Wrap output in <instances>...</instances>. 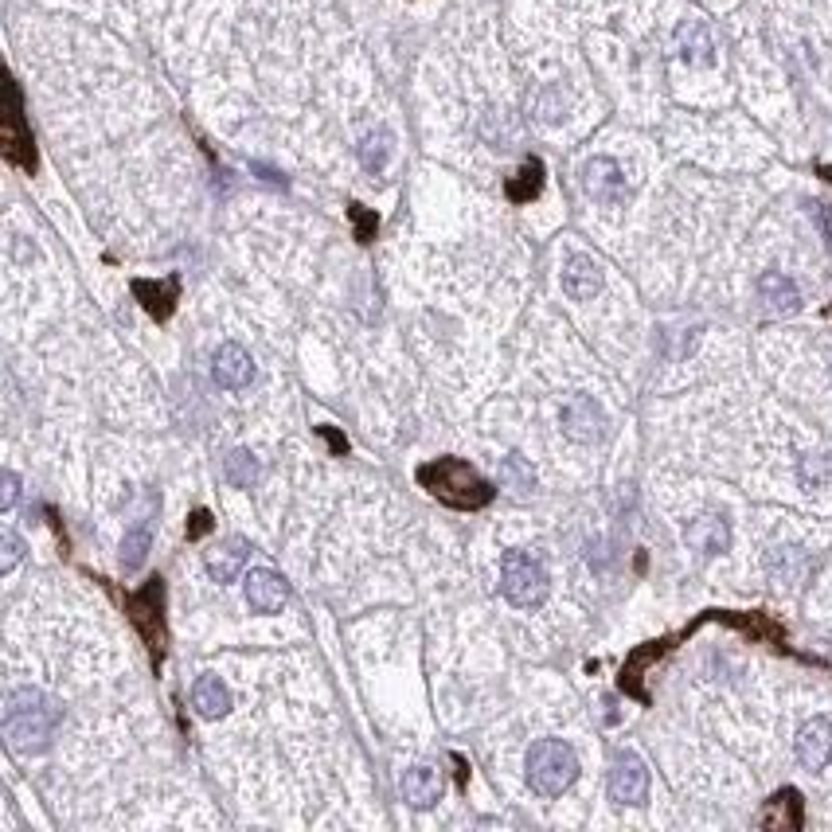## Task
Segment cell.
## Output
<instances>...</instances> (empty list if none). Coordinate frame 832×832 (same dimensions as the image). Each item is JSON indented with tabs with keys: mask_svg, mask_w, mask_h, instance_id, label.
<instances>
[{
	"mask_svg": "<svg viewBox=\"0 0 832 832\" xmlns=\"http://www.w3.org/2000/svg\"><path fill=\"white\" fill-rule=\"evenodd\" d=\"M63 719L60 700H51L40 688H12L4 695V715H0V727H4V743L16 754H40L48 751V743L55 739Z\"/></svg>",
	"mask_w": 832,
	"mask_h": 832,
	"instance_id": "6da1fadb",
	"label": "cell"
},
{
	"mask_svg": "<svg viewBox=\"0 0 832 832\" xmlns=\"http://www.w3.org/2000/svg\"><path fill=\"white\" fill-rule=\"evenodd\" d=\"M419 481L438 500L453 504V509H485V504L492 500L489 481L458 458H438V461H431V465H422Z\"/></svg>",
	"mask_w": 832,
	"mask_h": 832,
	"instance_id": "7a4b0ae2",
	"label": "cell"
},
{
	"mask_svg": "<svg viewBox=\"0 0 832 832\" xmlns=\"http://www.w3.org/2000/svg\"><path fill=\"white\" fill-rule=\"evenodd\" d=\"M578 778V754L563 739H539L528 751V785L539 797L567 793Z\"/></svg>",
	"mask_w": 832,
	"mask_h": 832,
	"instance_id": "3957f363",
	"label": "cell"
},
{
	"mask_svg": "<svg viewBox=\"0 0 832 832\" xmlns=\"http://www.w3.org/2000/svg\"><path fill=\"white\" fill-rule=\"evenodd\" d=\"M500 590L512 606L532 610L548 598V571L532 551H504L500 559Z\"/></svg>",
	"mask_w": 832,
	"mask_h": 832,
	"instance_id": "277c9868",
	"label": "cell"
},
{
	"mask_svg": "<svg viewBox=\"0 0 832 832\" xmlns=\"http://www.w3.org/2000/svg\"><path fill=\"white\" fill-rule=\"evenodd\" d=\"M610 797L617 805H645L649 797V766L641 763V754L617 751L610 763Z\"/></svg>",
	"mask_w": 832,
	"mask_h": 832,
	"instance_id": "5b68a950",
	"label": "cell"
},
{
	"mask_svg": "<svg viewBox=\"0 0 832 832\" xmlns=\"http://www.w3.org/2000/svg\"><path fill=\"white\" fill-rule=\"evenodd\" d=\"M583 188H587V196L598 200V204H622V200L629 196V188H626V177H622V168H617V161L610 157H590L587 165H583Z\"/></svg>",
	"mask_w": 832,
	"mask_h": 832,
	"instance_id": "8992f818",
	"label": "cell"
},
{
	"mask_svg": "<svg viewBox=\"0 0 832 832\" xmlns=\"http://www.w3.org/2000/svg\"><path fill=\"white\" fill-rule=\"evenodd\" d=\"M793 754H797V763L812 773L824 770V766L832 763V724L824 719V715L802 724V731H797V739H793Z\"/></svg>",
	"mask_w": 832,
	"mask_h": 832,
	"instance_id": "52a82bcc",
	"label": "cell"
},
{
	"mask_svg": "<svg viewBox=\"0 0 832 832\" xmlns=\"http://www.w3.org/2000/svg\"><path fill=\"white\" fill-rule=\"evenodd\" d=\"M212 375L227 392H243L246 383L255 380V360L243 344H219L216 356H212Z\"/></svg>",
	"mask_w": 832,
	"mask_h": 832,
	"instance_id": "ba28073f",
	"label": "cell"
},
{
	"mask_svg": "<svg viewBox=\"0 0 832 832\" xmlns=\"http://www.w3.org/2000/svg\"><path fill=\"white\" fill-rule=\"evenodd\" d=\"M441 790H446V782H441V770H434V766L419 763V766H407L399 778V793H402V802L411 805V809H431V805L441 802Z\"/></svg>",
	"mask_w": 832,
	"mask_h": 832,
	"instance_id": "9c48e42d",
	"label": "cell"
},
{
	"mask_svg": "<svg viewBox=\"0 0 832 832\" xmlns=\"http://www.w3.org/2000/svg\"><path fill=\"white\" fill-rule=\"evenodd\" d=\"M285 602H290V587H285L282 575L266 567L246 575V606L255 610V614H278Z\"/></svg>",
	"mask_w": 832,
	"mask_h": 832,
	"instance_id": "30bf717a",
	"label": "cell"
},
{
	"mask_svg": "<svg viewBox=\"0 0 832 832\" xmlns=\"http://www.w3.org/2000/svg\"><path fill=\"white\" fill-rule=\"evenodd\" d=\"M563 431L575 441H598L602 431H606V419H602V411H598V402L590 395H575L563 407Z\"/></svg>",
	"mask_w": 832,
	"mask_h": 832,
	"instance_id": "8fae6325",
	"label": "cell"
},
{
	"mask_svg": "<svg viewBox=\"0 0 832 832\" xmlns=\"http://www.w3.org/2000/svg\"><path fill=\"white\" fill-rule=\"evenodd\" d=\"M246 559H251V543H246L243 536H227L207 551L204 563H207V575L216 578V583H235V578L243 575Z\"/></svg>",
	"mask_w": 832,
	"mask_h": 832,
	"instance_id": "7c38bea8",
	"label": "cell"
},
{
	"mask_svg": "<svg viewBox=\"0 0 832 832\" xmlns=\"http://www.w3.org/2000/svg\"><path fill=\"white\" fill-rule=\"evenodd\" d=\"M9 102H12V118H9V129H4V157L21 168H36V149H31V138L24 133L21 87H16V82L9 87Z\"/></svg>",
	"mask_w": 832,
	"mask_h": 832,
	"instance_id": "4fadbf2b",
	"label": "cell"
},
{
	"mask_svg": "<svg viewBox=\"0 0 832 832\" xmlns=\"http://www.w3.org/2000/svg\"><path fill=\"white\" fill-rule=\"evenodd\" d=\"M688 548L700 551V555H724L731 548V528H727L724 516H695L684 532Z\"/></svg>",
	"mask_w": 832,
	"mask_h": 832,
	"instance_id": "5bb4252c",
	"label": "cell"
},
{
	"mask_svg": "<svg viewBox=\"0 0 832 832\" xmlns=\"http://www.w3.org/2000/svg\"><path fill=\"white\" fill-rule=\"evenodd\" d=\"M192 707H196L200 719H223V715L231 712V688H227L216 673L196 676V684H192Z\"/></svg>",
	"mask_w": 832,
	"mask_h": 832,
	"instance_id": "9a60e30c",
	"label": "cell"
},
{
	"mask_svg": "<svg viewBox=\"0 0 832 832\" xmlns=\"http://www.w3.org/2000/svg\"><path fill=\"white\" fill-rule=\"evenodd\" d=\"M676 51H680V60L692 63V67H712L715 63V40L707 24L700 21H688L676 28Z\"/></svg>",
	"mask_w": 832,
	"mask_h": 832,
	"instance_id": "2e32d148",
	"label": "cell"
},
{
	"mask_svg": "<svg viewBox=\"0 0 832 832\" xmlns=\"http://www.w3.org/2000/svg\"><path fill=\"white\" fill-rule=\"evenodd\" d=\"M563 290H567L575 302H590V297L602 290V270L590 255H571L563 266Z\"/></svg>",
	"mask_w": 832,
	"mask_h": 832,
	"instance_id": "e0dca14e",
	"label": "cell"
},
{
	"mask_svg": "<svg viewBox=\"0 0 832 832\" xmlns=\"http://www.w3.org/2000/svg\"><path fill=\"white\" fill-rule=\"evenodd\" d=\"M758 297L766 302V309L770 313H797L802 309V290L793 285V278L778 274V270H770V274L758 278Z\"/></svg>",
	"mask_w": 832,
	"mask_h": 832,
	"instance_id": "ac0fdd59",
	"label": "cell"
},
{
	"mask_svg": "<svg viewBox=\"0 0 832 832\" xmlns=\"http://www.w3.org/2000/svg\"><path fill=\"white\" fill-rule=\"evenodd\" d=\"M161 594H165V587H161V578H153L141 594H133V610H138V626L141 633H145L149 649H157L161 653V641H165V633H161Z\"/></svg>",
	"mask_w": 832,
	"mask_h": 832,
	"instance_id": "d6986e66",
	"label": "cell"
},
{
	"mask_svg": "<svg viewBox=\"0 0 832 832\" xmlns=\"http://www.w3.org/2000/svg\"><path fill=\"white\" fill-rule=\"evenodd\" d=\"M177 294H180L177 278H165V282H133V297H138V302L145 305V313L157 317V321H165V317L172 313Z\"/></svg>",
	"mask_w": 832,
	"mask_h": 832,
	"instance_id": "ffe728a7",
	"label": "cell"
},
{
	"mask_svg": "<svg viewBox=\"0 0 832 832\" xmlns=\"http://www.w3.org/2000/svg\"><path fill=\"white\" fill-rule=\"evenodd\" d=\"M153 548V516H141L133 528L126 532V543H121V567L126 571H141Z\"/></svg>",
	"mask_w": 832,
	"mask_h": 832,
	"instance_id": "44dd1931",
	"label": "cell"
},
{
	"mask_svg": "<svg viewBox=\"0 0 832 832\" xmlns=\"http://www.w3.org/2000/svg\"><path fill=\"white\" fill-rule=\"evenodd\" d=\"M223 477L235 489H255L258 477H263V465H258V458L251 450H231L223 461Z\"/></svg>",
	"mask_w": 832,
	"mask_h": 832,
	"instance_id": "7402d4cb",
	"label": "cell"
},
{
	"mask_svg": "<svg viewBox=\"0 0 832 832\" xmlns=\"http://www.w3.org/2000/svg\"><path fill=\"white\" fill-rule=\"evenodd\" d=\"M763 824H770V829H778V824L797 829V824H802V797H797L793 790H782L770 802V809L763 812Z\"/></svg>",
	"mask_w": 832,
	"mask_h": 832,
	"instance_id": "603a6c76",
	"label": "cell"
},
{
	"mask_svg": "<svg viewBox=\"0 0 832 832\" xmlns=\"http://www.w3.org/2000/svg\"><path fill=\"white\" fill-rule=\"evenodd\" d=\"M387 161H392V133H387V129H372V133L360 141V165L368 168V172H383Z\"/></svg>",
	"mask_w": 832,
	"mask_h": 832,
	"instance_id": "cb8c5ba5",
	"label": "cell"
},
{
	"mask_svg": "<svg viewBox=\"0 0 832 832\" xmlns=\"http://www.w3.org/2000/svg\"><path fill=\"white\" fill-rule=\"evenodd\" d=\"M539 188H543V165L532 157V161H524V168H520L516 177L509 180V200L528 204V200L539 196Z\"/></svg>",
	"mask_w": 832,
	"mask_h": 832,
	"instance_id": "d4e9b609",
	"label": "cell"
},
{
	"mask_svg": "<svg viewBox=\"0 0 832 832\" xmlns=\"http://www.w3.org/2000/svg\"><path fill=\"white\" fill-rule=\"evenodd\" d=\"M805 571V551L802 548H778L770 555V575L778 578V583H785V587H793L797 578H802Z\"/></svg>",
	"mask_w": 832,
	"mask_h": 832,
	"instance_id": "484cf974",
	"label": "cell"
},
{
	"mask_svg": "<svg viewBox=\"0 0 832 832\" xmlns=\"http://www.w3.org/2000/svg\"><path fill=\"white\" fill-rule=\"evenodd\" d=\"M500 481H504L512 492H532V489H536V473H532V465L520 458V453H509V458L500 461Z\"/></svg>",
	"mask_w": 832,
	"mask_h": 832,
	"instance_id": "4316f807",
	"label": "cell"
},
{
	"mask_svg": "<svg viewBox=\"0 0 832 832\" xmlns=\"http://www.w3.org/2000/svg\"><path fill=\"white\" fill-rule=\"evenodd\" d=\"M21 555H24L21 536H16L12 528H4V532H0V571L9 575V571L16 567V563H21Z\"/></svg>",
	"mask_w": 832,
	"mask_h": 832,
	"instance_id": "83f0119b",
	"label": "cell"
},
{
	"mask_svg": "<svg viewBox=\"0 0 832 832\" xmlns=\"http://www.w3.org/2000/svg\"><path fill=\"white\" fill-rule=\"evenodd\" d=\"M824 477H832V458L829 453H809L802 461V481L805 485H821Z\"/></svg>",
	"mask_w": 832,
	"mask_h": 832,
	"instance_id": "f1b7e54d",
	"label": "cell"
},
{
	"mask_svg": "<svg viewBox=\"0 0 832 832\" xmlns=\"http://www.w3.org/2000/svg\"><path fill=\"white\" fill-rule=\"evenodd\" d=\"M353 223H356V239H360V243H372L375 239V216L363 204H353Z\"/></svg>",
	"mask_w": 832,
	"mask_h": 832,
	"instance_id": "f546056e",
	"label": "cell"
},
{
	"mask_svg": "<svg viewBox=\"0 0 832 832\" xmlns=\"http://www.w3.org/2000/svg\"><path fill=\"white\" fill-rule=\"evenodd\" d=\"M809 216H812V223L821 227L824 246L832 251V207H829V204H817V200H812V204H809Z\"/></svg>",
	"mask_w": 832,
	"mask_h": 832,
	"instance_id": "4dcf8cb0",
	"label": "cell"
},
{
	"mask_svg": "<svg viewBox=\"0 0 832 832\" xmlns=\"http://www.w3.org/2000/svg\"><path fill=\"white\" fill-rule=\"evenodd\" d=\"M16 497H21V481H16V473H4V489H0V509L9 512L12 504H16Z\"/></svg>",
	"mask_w": 832,
	"mask_h": 832,
	"instance_id": "1f68e13d",
	"label": "cell"
},
{
	"mask_svg": "<svg viewBox=\"0 0 832 832\" xmlns=\"http://www.w3.org/2000/svg\"><path fill=\"white\" fill-rule=\"evenodd\" d=\"M207 532H212V512H207V509L192 512V524H188V539H200V536H207Z\"/></svg>",
	"mask_w": 832,
	"mask_h": 832,
	"instance_id": "d6a6232c",
	"label": "cell"
},
{
	"mask_svg": "<svg viewBox=\"0 0 832 832\" xmlns=\"http://www.w3.org/2000/svg\"><path fill=\"white\" fill-rule=\"evenodd\" d=\"M821 177H824V180H832V165H824V168H821Z\"/></svg>",
	"mask_w": 832,
	"mask_h": 832,
	"instance_id": "836d02e7",
	"label": "cell"
}]
</instances>
